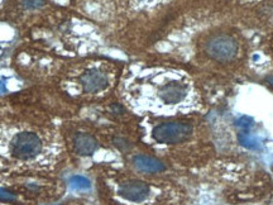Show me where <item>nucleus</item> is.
<instances>
[{"instance_id":"39448f33","label":"nucleus","mask_w":273,"mask_h":205,"mask_svg":"<svg viewBox=\"0 0 273 205\" xmlns=\"http://www.w3.org/2000/svg\"><path fill=\"white\" fill-rule=\"evenodd\" d=\"M149 193H151V189L148 185L140 181H129L119 187V194L121 198L134 203L143 202L149 195Z\"/></svg>"},{"instance_id":"f257e3e1","label":"nucleus","mask_w":273,"mask_h":205,"mask_svg":"<svg viewBox=\"0 0 273 205\" xmlns=\"http://www.w3.org/2000/svg\"><path fill=\"white\" fill-rule=\"evenodd\" d=\"M123 96L136 114L172 116L200 107V96L186 75L172 70L142 71L125 83Z\"/></svg>"},{"instance_id":"7ed1b4c3","label":"nucleus","mask_w":273,"mask_h":205,"mask_svg":"<svg viewBox=\"0 0 273 205\" xmlns=\"http://www.w3.org/2000/svg\"><path fill=\"white\" fill-rule=\"evenodd\" d=\"M238 49L237 42L229 36L220 34L206 43V52L218 61H228L235 56Z\"/></svg>"},{"instance_id":"f03ea898","label":"nucleus","mask_w":273,"mask_h":205,"mask_svg":"<svg viewBox=\"0 0 273 205\" xmlns=\"http://www.w3.org/2000/svg\"><path fill=\"white\" fill-rule=\"evenodd\" d=\"M192 127L187 123H162L152 131V138L157 143L175 144L186 141L192 135Z\"/></svg>"},{"instance_id":"0eeeda50","label":"nucleus","mask_w":273,"mask_h":205,"mask_svg":"<svg viewBox=\"0 0 273 205\" xmlns=\"http://www.w3.org/2000/svg\"><path fill=\"white\" fill-rule=\"evenodd\" d=\"M76 151L80 155H90L96 148V142L91 136L89 135H79L75 139Z\"/></svg>"},{"instance_id":"1a4fd4ad","label":"nucleus","mask_w":273,"mask_h":205,"mask_svg":"<svg viewBox=\"0 0 273 205\" xmlns=\"http://www.w3.org/2000/svg\"><path fill=\"white\" fill-rule=\"evenodd\" d=\"M272 81H273V80H272Z\"/></svg>"},{"instance_id":"423d86ee","label":"nucleus","mask_w":273,"mask_h":205,"mask_svg":"<svg viewBox=\"0 0 273 205\" xmlns=\"http://www.w3.org/2000/svg\"><path fill=\"white\" fill-rule=\"evenodd\" d=\"M134 165L144 172H158L163 170V165L159 161L147 156H136L134 159Z\"/></svg>"},{"instance_id":"6e6552de","label":"nucleus","mask_w":273,"mask_h":205,"mask_svg":"<svg viewBox=\"0 0 273 205\" xmlns=\"http://www.w3.org/2000/svg\"><path fill=\"white\" fill-rule=\"evenodd\" d=\"M23 4L28 9H36L42 5L43 0H23Z\"/></svg>"},{"instance_id":"20e7f679","label":"nucleus","mask_w":273,"mask_h":205,"mask_svg":"<svg viewBox=\"0 0 273 205\" xmlns=\"http://www.w3.org/2000/svg\"><path fill=\"white\" fill-rule=\"evenodd\" d=\"M80 84L84 92L96 94L104 91L109 86V76L100 68H90L81 75Z\"/></svg>"}]
</instances>
